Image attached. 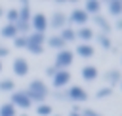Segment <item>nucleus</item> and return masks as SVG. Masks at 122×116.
<instances>
[{
	"label": "nucleus",
	"mask_w": 122,
	"mask_h": 116,
	"mask_svg": "<svg viewBox=\"0 0 122 116\" xmlns=\"http://www.w3.org/2000/svg\"><path fill=\"white\" fill-rule=\"evenodd\" d=\"M80 116H101V114H97V112L92 110V108H82V110H80Z\"/></svg>",
	"instance_id": "obj_30"
},
{
	"label": "nucleus",
	"mask_w": 122,
	"mask_h": 116,
	"mask_svg": "<svg viewBox=\"0 0 122 116\" xmlns=\"http://www.w3.org/2000/svg\"><path fill=\"white\" fill-rule=\"evenodd\" d=\"M114 29H118V30H122V17H118V19L114 21Z\"/></svg>",
	"instance_id": "obj_33"
},
{
	"label": "nucleus",
	"mask_w": 122,
	"mask_h": 116,
	"mask_svg": "<svg viewBox=\"0 0 122 116\" xmlns=\"http://www.w3.org/2000/svg\"><path fill=\"white\" fill-rule=\"evenodd\" d=\"M80 74H82V80H84V82H95V80L99 78V70H97L95 65H86V67H82Z\"/></svg>",
	"instance_id": "obj_12"
},
{
	"label": "nucleus",
	"mask_w": 122,
	"mask_h": 116,
	"mask_svg": "<svg viewBox=\"0 0 122 116\" xmlns=\"http://www.w3.org/2000/svg\"><path fill=\"white\" fill-rule=\"evenodd\" d=\"M0 36L2 38H15L17 36V29H15V25H11V23H6L2 29H0Z\"/></svg>",
	"instance_id": "obj_21"
},
{
	"label": "nucleus",
	"mask_w": 122,
	"mask_h": 116,
	"mask_svg": "<svg viewBox=\"0 0 122 116\" xmlns=\"http://www.w3.org/2000/svg\"><path fill=\"white\" fill-rule=\"evenodd\" d=\"M13 46H15L17 49H25V46H27V36L17 34V36L13 38Z\"/></svg>",
	"instance_id": "obj_28"
},
{
	"label": "nucleus",
	"mask_w": 122,
	"mask_h": 116,
	"mask_svg": "<svg viewBox=\"0 0 122 116\" xmlns=\"http://www.w3.org/2000/svg\"><path fill=\"white\" fill-rule=\"evenodd\" d=\"M76 55L82 57V59H92L95 55V49L92 44H78L76 46Z\"/></svg>",
	"instance_id": "obj_16"
},
{
	"label": "nucleus",
	"mask_w": 122,
	"mask_h": 116,
	"mask_svg": "<svg viewBox=\"0 0 122 116\" xmlns=\"http://www.w3.org/2000/svg\"><path fill=\"white\" fill-rule=\"evenodd\" d=\"M46 44H48V48H51V49H55V51H61V49H65V42L57 36V34H53V36H50V38H46Z\"/></svg>",
	"instance_id": "obj_20"
},
{
	"label": "nucleus",
	"mask_w": 122,
	"mask_h": 116,
	"mask_svg": "<svg viewBox=\"0 0 122 116\" xmlns=\"http://www.w3.org/2000/svg\"><path fill=\"white\" fill-rule=\"evenodd\" d=\"M8 55H10V48H8L6 44H0V61H2V59H6Z\"/></svg>",
	"instance_id": "obj_29"
},
{
	"label": "nucleus",
	"mask_w": 122,
	"mask_h": 116,
	"mask_svg": "<svg viewBox=\"0 0 122 116\" xmlns=\"http://www.w3.org/2000/svg\"><path fill=\"white\" fill-rule=\"evenodd\" d=\"M51 84H53L55 89L67 87V86L71 84V72H69V70H57V72L53 74V78H51Z\"/></svg>",
	"instance_id": "obj_10"
},
{
	"label": "nucleus",
	"mask_w": 122,
	"mask_h": 116,
	"mask_svg": "<svg viewBox=\"0 0 122 116\" xmlns=\"http://www.w3.org/2000/svg\"><path fill=\"white\" fill-rule=\"evenodd\" d=\"M112 95V87H109V86H103V87H99L97 91H95V97L97 99H107V97H111Z\"/></svg>",
	"instance_id": "obj_26"
},
{
	"label": "nucleus",
	"mask_w": 122,
	"mask_h": 116,
	"mask_svg": "<svg viewBox=\"0 0 122 116\" xmlns=\"http://www.w3.org/2000/svg\"><path fill=\"white\" fill-rule=\"evenodd\" d=\"M10 103H11L15 108H21V110H29V108L32 106V101L29 99V95L25 93V89H17V91H13Z\"/></svg>",
	"instance_id": "obj_4"
},
{
	"label": "nucleus",
	"mask_w": 122,
	"mask_h": 116,
	"mask_svg": "<svg viewBox=\"0 0 122 116\" xmlns=\"http://www.w3.org/2000/svg\"><path fill=\"white\" fill-rule=\"evenodd\" d=\"M25 93L29 95V99L32 101V103H46V97L50 95V87L46 86V82L44 80H40V78H34V80H30L29 82V86H27V89H25Z\"/></svg>",
	"instance_id": "obj_1"
},
{
	"label": "nucleus",
	"mask_w": 122,
	"mask_h": 116,
	"mask_svg": "<svg viewBox=\"0 0 122 116\" xmlns=\"http://www.w3.org/2000/svg\"><path fill=\"white\" fill-rule=\"evenodd\" d=\"M103 78H105L107 86L112 87V86H116V84L122 82V72H120L118 68H111V70H107V72L103 74Z\"/></svg>",
	"instance_id": "obj_14"
},
{
	"label": "nucleus",
	"mask_w": 122,
	"mask_h": 116,
	"mask_svg": "<svg viewBox=\"0 0 122 116\" xmlns=\"http://www.w3.org/2000/svg\"><path fill=\"white\" fill-rule=\"evenodd\" d=\"M101 8H103V4H101V2H97V0H88V2L84 4V8H82V10H84L88 15H92V17H93V15H99V13H101Z\"/></svg>",
	"instance_id": "obj_17"
},
{
	"label": "nucleus",
	"mask_w": 122,
	"mask_h": 116,
	"mask_svg": "<svg viewBox=\"0 0 122 116\" xmlns=\"http://www.w3.org/2000/svg\"><path fill=\"white\" fill-rule=\"evenodd\" d=\"M44 48H46V34L30 30V34H27V46H25V49L30 51L32 55H42Z\"/></svg>",
	"instance_id": "obj_2"
},
{
	"label": "nucleus",
	"mask_w": 122,
	"mask_h": 116,
	"mask_svg": "<svg viewBox=\"0 0 122 116\" xmlns=\"http://www.w3.org/2000/svg\"><path fill=\"white\" fill-rule=\"evenodd\" d=\"M88 19H90V15L82 10V8H74L69 15H67V23H71V25H74V27H86V23H88Z\"/></svg>",
	"instance_id": "obj_5"
},
{
	"label": "nucleus",
	"mask_w": 122,
	"mask_h": 116,
	"mask_svg": "<svg viewBox=\"0 0 122 116\" xmlns=\"http://www.w3.org/2000/svg\"><path fill=\"white\" fill-rule=\"evenodd\" d=\"M36 114L38 116H51L53 114V108L48 103H40V105H36Z\"/></svg>",
	"instance_id": "obj_25"
},
{
	"label": "nucleus",
	"mask_w": 122,
	"mask_h": 116,
	"mask_svg": "<svg viewBox=\"0 0 122 116\" xmlns=\"http://www.w3.org/2000/svg\"><path fill=\"white\" fill-rule=\"evenodd\" d=\"M72 61H74V53L65 48V49H61V51L55 53V57H53V67H55L57 70H67V68L72 65Z\"/></svg>",
	"instance_id": "obj_3"
},
{
	"label": "nucleus",
	"mask_w": 122,
	"mask_h": 116,
	"mask_svg": "<svg viewBox=\"0 0 122 116\" xmlns=\"http://www.w3.org/2000/svg\"><path fill=\"white\" fill-rule=\"evenodd\" d=\"M107 10H109V13L112 15V17H122V0H111V2H107Z\"/></svg>",
	"instance_id": "obj_19"
},
{
	"label": "nucleus",
	"mask_w": 122,
	"mask_h": 116,
	"mask_svg": "<svg viewBox=\"0 0 122 116\" xmlns=\"http://www.w3.org/2000/svg\"><path fill=\"white\" fill-rule=\"evenodd\" d=\"M2 15H4V10H2V6H0V17H2Z\"/></svg>",
	"instance_id": "obj_36"
},
{
	"label": "nucleus",
	"mask_w": 122,
	"mask_h": 116,
	"mask_svg": "<svg viewBox=\"0 0 122 116\" xmlns=\"http://www.w3.org/2000/svg\"><path fill=\"white\" fill-rule=\"evenodd\" d=\"M92 23L101 30V34H107V36H109V34H111V30H112L111 21H109L105 15H101V13H99V15H93V17H92Z\"/></svg>",
	"instance_id": "obj_11"
},
{
	"label": "nucleus",
	"mask_w": 122,
	"mask_h": 116,
	"mask_svg": "<svg viewBox=\"0 0 122 116\" xmlns=\"http://www.w3.org/2000/svg\"><path fill=\"white\" fill-rule=\"evenodd\" d=\"M51 116H61V114H51Z\"/></svg>",
	"instance_id": "obj_38"
},
{
	"label": "nucleus",
	"mask_w": 122,
	"mask_h": 116,
	"mask_svg": "<svg viewBox=\"0 0 122 116\" xmlns=\"http://www.w3.org/2000/svg\"><path fill=\"white\" fill-rule=\"evenodd\" d=\"M0 91H2V93H13V91H15V82H13V78H0Z\"/></svg>",
	"instance_id": "obj_22"
},
{
	"label": "nucleus",
	"mask_w": 122,
	"mask_h": 116,
	"mask_svg": "<svg viewBox=\"0 0 122 116\" xmlns=\"http://www.w3.org/2000/svg\"><path fill=\"white\" fill-rule=\"evenodd\" d=\"M67 27V15L63 13V11H53L51 15H50V19H48V29H53V30H61V29H65Z\"/></svg>",
	"instance_id": "obj_8"
},
{
	"label": "nucleus",
	"mask_w": 122,
	"mask_h": 116,
	"mask_svg": "<svg viewBox=\"0 0 122 116\" xmlns=\"http://www.w3.org/2000/svg\"><path fill=\"white\" fill-rule=\"evenodd\" d=\"M76 38L82 42V44H88V42H92L93 38H95V32H93V29L92 27H80V29H76Z\"/></svg>",
	"instance_id": "obj_13"
},
{
	"label": "nucleus",
	"mask_w": 122,
	"mask_h": 116,
	"mask_svg": "<svg viewBox=\"0 0 122 116\" xmlns=\"http://www.w3.org/2000/svg\"><path fill=\"white\" fill-rule=\"evenodd\" d=\"M95 40H97L99 48H103V49H112V40H111V36L99 32V34H95Z\"/></svg>",
	"instance_id": "obj_23"
},
{
	"label": "nucleus",
	"mask_w": 122,
	"mask_h": 116,
	"mask_svg": "<svg viewBox=\"0 0 122 116\" xmlns=\"http://www.w3.org/2000/svg\"><path fill=\"white\" fill-rule=\"evenodd\" d=\"M30 29H32V32L46 34V30H48V17H46V13H42V11L32 13L30 15Z\"/></svg>",
	"instance_id": "obj_6"
},
{
	"label": "nucleus",
	"mask_w": 122,
	"mask_h": 116,
	"mask_svg": "<svg viewBox=\"0 0 122 116\" xmlns=\"http://www.w3.org/2000/svg\"><path fill=\"white\" fill-rule=\"evenodd\" d=\"M69 116H80V112H71Z\"/></svg>",
	"instance_id": "obj_34"
},
{
	"label": "nucleus",
	"mask_w": 122,
	"mask_h": 116,
	"mask_svg": "<svg viewBox=\"0 0 122 116\" xmlns=\"http://www.w3.org/2000/svg\"><path fill=\"white\" fill-rule=\"evenodd\" d=\"M4 15H6V19H8V23H11V25H15V23H17V19H19V15H17V10H15V8H11V10H8V11L4 13Z\"/></svg>",
	"instance_id": "obj_27"
},
{
	"label": "nucleus",
	"mask_w": 122,
	"mask_h": 116,
	"mask_svg": "<svg viewBox=\"0 0 122 116\" xmlns=\"http://www.w3.org/2000/svg\"><path fill=\"white\" fill-rule=\"evenodd\" d=\"M11 70H13V74H15V76H19V78L27 76V74H29V70H30L29 61H27L25 57H15V59L11 61Z\"/></svg>",
	"instance_id": "obj_9"
},
{
	"label": "nucleus",
	"mask_w": 122,
	"mask_h": 116,
	"mask_svg": "<svg viewBox=\"0 0 122 116\" xmlns=\"http://www.w3.org/2000/svg\"><path fill=\"white\" fill-rule=\"evenodd\" d=\"M65 95H67L69 101H72V103H76V105L88 101V91H86L82 86H69V89H65Z\"/></svg>",
	"instance_id": "obj_7"
},
{
	"label": "nucleus",
	"mask_w": 122,
	"mask_h": 116,
	"mask_svg": "<svg viewBox=\"0 0 122 116\" xmlns=\"http://www.w3.org/2000/svg\"><path fill=\"white\" fill-rule=\"evenodd\" d=\"M55 99H67V95H65V91H61V89H57V91H55Z\"/></svg>",
	"instance_id": "obj_32"
},
{
	"label": "nucleus",
	"mask_w": 122,
	"mask_h": 116,
	"mask_svg": "<svg viewBox=\"0 0 122 116\" xmlns=\"http://www.w3.org/2000/svg\"><path fill=\"white\" fill-rule=\"evenodd\" d=\"M2 70H4V65H2V61H0V74H2Z\"/></svg>",
	"instance_id": "obj_35"
},
{
	"label": "nucleus",
	"mask_w": 122,
	"mask_h": 116,
	"mask_svg": "<svg viewBox=\"0 0 122 116\" xmlns=\"http://www.w3.org/2000/svg\"><path fill=\"white\" fill-rule=\"evenodd\" d=\"M17 15H19V19H17V21L30 23V4H29L27 0H23V2L19 4V8H17Z\"/></svg>",
	"instance_id": "obj_15"
},
{
	"label": "nucleus",
	"mask_w": 122,
	"mask_h": 116,
	"mask_svg": "<svg viewBox=\"0 0 122 116\" xmlns=\"http://www.w3.org/2000/svg\"><path fill=\"white\" fill-rule=\"evenodd\" d=\"M65 44H71V42H74L76 40V29H72V27H65V29H61L59 30V34H57Z\"/></svg>",
	"instance_id": "obj_18"
},
{
	"label": "nucleus",
	"mask_w": 122,
	"mask_h": 116,
	"mask_svg": "<svg viewBox=\"0 0 122 116\" xmlns=\"http://www.w3.org/2000/svg\"><path fill=\"white\" fill-rule=\"evenodd\" d=\"M44 72H46V76H48V78H53V74L57 72V68H55L53 65H50V67H46V70H44Z\"/></svg>",
	"instance_id": "obj_31"
},
{
	"label": "nucleus",
	"mask_w": 122,
	"mask_h": 116,
	"mask_svg": "<svg viewBox=\"0 0 122 116\" xmlns=\"http://www.w3.org/2000/svg\"><path fill=\"white\" fill-rule=\"evenodd\" d=\"M120 86H122V82H120Z\"/></svg>",
	"instance_id": "obj_39"
},
{
	"label": "nucleus",
	"mask_w": 122,
	"mask_h": 116,
	"mask_svg": "<svg viewBox=\"0 0 122 116\" xmlns=\"http://www.w3.org/2000/svg\"><path fill=\"white\" fill-rule=\"evenodd\" d=\"M19 116H29V114H19Z\"/></svg>",
	"instance_id": "obj_37"
},
{
	"label": "nucleus",
	"mask_w": 122,
	"mask_h": 116,
	"mask_svg": "<svg viewBox=\"0 0 122 116\" xmlns=\"http://www.w3.org/2000/svg\"><path fill=\"white\" fill-rule=\"evenodd\" d=\"M0 116H17V108L11 103H4L0 105Z\"/></svg>",
	"instance_id": "obj_24"
}]
</instances>
